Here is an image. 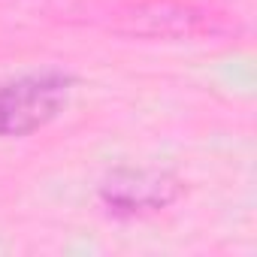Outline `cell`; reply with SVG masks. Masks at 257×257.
I'll use <instances>...</instances> for the list:
<instances>
[{"instance_id":"cell-1","label":"cell","mask_w":257,"mask_h":257,"mask_svg":"<svg viewBox=\"0 0 257 257\" xmlns=\"http://www.w3.org/2000/svg\"><path fill=\"white\" fill-rule=\"evenodd\" d=\"M70 85V76L52 70L0 85V137H25L46 127L67 106Z\"/></svg>"},{"instance_id":"cell-2","label":"cell","mask_w":257,"mask_h":257,"mask_svg":"<svg viewBox=\"0 0 257 257\" xmlns=\"http://www.w3.org/2000/svg\"><path fill=\"white\" fill-rule=\"evenodd\" d=\"M215 28V16L191 0H143L124 10L115 22V31L127 37H155V40H182L200 37Z\"/></svg>"},{"instance_id":"cell-3","label":"cell","mask_w":257,"mask_h":257,"mask_svg":"<svg viewBox=\"0 0 257 257\" xmlns=\"http://www.w3.org/2000/svg\"><path fill=\"white\" fill-rule=\"evenodd\" d=\"M182 194V185L176 176L164 170H146V167H124L115 170L103 188V203L118 215H149L161 212L170 203H176Z\"/></svg>"}]
</instances>
